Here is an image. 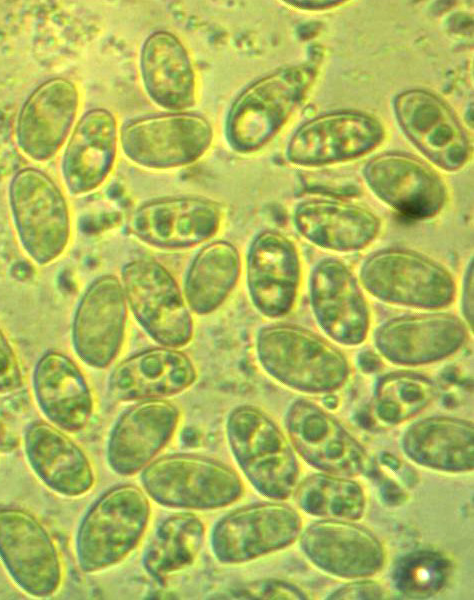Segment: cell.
Returning <instances> with one entry per match:
<instances>
[{"mask_svg":"<svg viewBox=\"0 0 474 600\" xmlns=\"http://www.w3.org/2000/svg\"><path fill=\"white\" fill-rule=\"evenodd\" d=\"M261 367L281 384L305 393H329L350 375L344 354L304 328L276 324L262 328L256 339Z\"/></svg>","mask_w":474,"mask_h":600,"instance_id":"obj_1","label":"cell"},{"mask_svg":"<svg viewBox=\"0 0 474 600\" xmlns=\"http://www.w3.org/2000/svg\"><path fill=\"white\" fill-rule=\"evenodd\" d=\"M226 430L234 458L260 494L284 500L294 493L300 475L295 450L265 412L239 406L230 413Z\"/></svg>","mask_w":474,"mask_h":600,"instance_id":"obj_2","label":"cell"},{"mask_svg":"<svg viewBox=\"0 0 474 600\" xmlns=\"http://www.w3.org/2000/svg\"><path fill=\"white\" fill-rule=\"evenodd\" d=\"M315 75L314 64L282 68L244 89L226 119L231 148L247 153L267 143L301 102Z\"/></svg>","mask_w":474,"mask_h":600,"instance_id":"obj_3","label":"cell"},{"mask_svg":"<svg viewBox=\"0 0 474 600\" xmlns=\"http://www.w3.org/2000/svg\"><path fill=\"white\" fill-rule=\"evenodd\" d=\"M9 204L26 254L38 265L59 258L70 241L71 217L58 184L40 169L22 168L10 181Z\"/></svg>","mask_w":474,"mask_h":600,"instance_id":"obj_4","label":"cell"},{"mask_svg":"<svg viewBox=\"0 0 474 600\" xmlns=\"http://www.w3.org/2000/svg\"><path fill=\"white\" fill-rule=\"evenodd\" d=\"M150 516L146 495L134 485L104 493L84 516L76 537L80 568L104 570L123 560L138 544Z\"/></svg>","mask_w":474,"mask_h":600,"instance_id":"obj_5","label":"cell"},{"mask_svg":"<svg viewBox=\"0 0 474 600\" xmlns=\"http://www.w3.org/2000/svg\"><path fill=\"white\" fill-rule=\"evenodd\" d=\"M362 286L391 304L435 309L450 305L456 294L451 273L436 261L404 249H385L361 266Z\"/></svg>","mask_w":474,"mask_h":600,"instance_id":"obj_6","label":"cell"},{"mask_svg":"<svg viewBox=\"0 0 474 600\" xmlns=\"http://www.w3.org/2000/svg\"><path fill=\"white\" fill-rule=\"evenodd\" d=\"M121 285L132 314L158 344L186 346L194 333V321L175 278L160 263L138 259L121 272Z\"/></svg>","mask_w":474,"mask_h":600,"instance_id":"obj_7","label":"cell"},{"mask_svg":"<svg viewBox=\"0 0 474 600\" xmlns=\"http://www.w3.org/2000/svg\"><path fill=\"white\" fill-rule=\"evenodd\" d=\"M146 492L161 505L214 509L229 505L243 493L237 473L208 458L175 454L150 463L142 473Z\"/></svg>","mask_w":474,"mask_h":600,"instance_id":"obj_8","label":"cell"},{"mask_svg":"<svg viewBox=\"0 0 474 600\" xmlns=\"http://www.w3.org/2000/svg\"><path fill=\"white\" fill-rule=\"evenodd\" d=\"M212 140L210 122L188 112L136 117L125 122L119 132L125 156L151 169L192 164L206 153Z\"/></svg>","mask_w":474,"mask_h":600,"instance_id":"obj_9","label":"cell"},{"mask_svg":"<svg viewBox=\"0 0 474 600\" xmlns=\"http://www.w3.org/2000/svg\"><path fill=\"white\" fill-rule=\"evenodd\" d=\"M0 560L15 584L37 598L54 595L61 586L63 565L46 527L20 508H0Z\"/></svg>","mask_w":474,"mask_h":600,"instance_id":"obj_10","label":"cell"},{"mask_svg":"<svg viewBox=\"0 0 474 600\" xmlns=\"http://www.w3.org/2000/svg\"><path fill=\"white\" fill-rule=\"evenodd\" d=\"M301 531V516L290 505L258 503L223 517L213 530L211 545L220 562L240 564L290 546Z\"/></svg>","mask_w":474,"mask_h":600,"instance_id":"obj_11","label":"cell"},{"mask_svg":"<svg viewBox=\"0 0 474 600\" xmlns=\"http://www.w3.org/2000/svg\"><path fill=\"white\" fill-rule=\"evenodd\" d=\"M285 424L294 450L322 473L352 477L370 468L366 449L316 403L307 399L294 401L286 413Z\"/></svg>","mask_w":474,"mask_h":600,"instance_id":"obj_12","label":"cell"},{"mask_svg":"<svg viewBox=\"0 0 474 600\" xmlns=\"http://www.w3.org/2000/svg\"><path fill=\"white\" fill-rule=\"evenodd\" d=\"M127 302L121 281L113 275L94 280L74 314L72 343L88 366L105 368L120 353L126 333Z\"/></svg>","mask_w":474,"mask_h":600,"instance_id":"obj_13","label":"cell"},{"mask_svg":"<svg viewBox=\"0 0 474 600\" xmlns=\"http://www.w3.org/2000/svg\"><path fill=\"white\" fill-rule=\"evenodd\" d=\"M220 205L197 196L154 199L139 206L130 220L132 234L161 249H182L215 236L222 223Z\"/></svg>","mask_w":474,"mask_h":600,"instance_id":"obj_14","label":"cell"},{"mask_svg":"<svg viewBox=\"0 0 474 600\" xmlns=\"http://www.w3.org/2000/svg\"><path fill=\"white\" fill-rule=\"evenodd\" d=\"M300 546L318 569L344 579H363L379 573L386 560L381 541L353 521L322 519L308 525Z\"/></svg>","mask_w":474,"mask_h":600,"instance_id":"obj_15","label":"cell"},{"mask_svg":"<svg viewBox=\"0 0 474 600\" xmlns=\"http://www.w3.org/2000/svg\"><path fill=\"white\" fill-rule=\"evenodd\" d=\"M79 104L78 88L68 78L54 77L38 85L16 120L15 138L22 153L37 162L54 157L71 132Z\"/></svg>","mask_w":474,"mask_h":600,"instance_id":"obj_16","label":"cell"},{"mask_svg":"<svg viewBox=\"0 0 474 600\" xmlns=\"http://www.w3.org/2000/svg\"><path fill=\"white\" fill-rule=\"evenodd\" d=\"M301 263L294 242L277 231L255 237L246 259V280L250 299L264 316L288 314L297 299Z\"/></svg>","mask_w":474,"mask_h":600,"instance_id":"obj_17","label":"cell"},{"mask_svg":"<svg viewBox=\"0 0 474 600\" xmlns=\"http://www.w3.org/2000/svg\"><path fill=\"white\" fill-rule=\"evenodd\" d=\"M313 314L322 330L336 342L362 343L370 325L369 309L358 280L337 259H324L314 268L310 282Z\"/></svg>","mask_w":474,"mask_h":600,"instance_id":"obj_18","label":"cell"},{"mask_svg":"<svg viewBox=\"0 0 474 600\" xmlns=\"http://www.w3.org/2000/svg\"><path fill=\"white\" fill-rule=\"evenodd\" d=\"M466 339L464 322L445 313L397 317L383 323L374 334L375 346L384 358L408 366L447 358Z\"/></svg>","mask_w":474,"mask_h":600,"instance_id":"obj_19","label":"cell"},{"mask_svg":"<svg viewBox=\"0 0 474 600\" xmlns=\"http://www.w3.org/2000/svg\"><path fill=\"white\" fill-rule=\"evenodd\" d=\"M383 137L381 124L373 117L352 111L316 117L292 136L288 159L299 165L331 163L363 155Z\"/></svg>","mask_w":474,"mask_h":600,"instance_id":"obj_20","label":"cell"},{"mask_svg":"<svg viewBox=\"0 0 474 600\" xmlns=\"http://www.w3.org/2000/svg\"><path fill=\"white\" fill-rule=\"evenodd\" d=\"M395 112L407 137L435 164L456 170L466 162L467 137L441 99L427 91H406L397 96Z\"/></svg>","mask_w":474,"mask_h":600,"instance_id":"obj_21","label":"cell"},{"mask_svg":"<svg viewBox=\"0 0 474 600\" xmlns=\"http://www.w3.org/2000/svg\"><path fill=\"white\" fill-rule=\"evenodd\" d=\"M372 191L400 213L426 219L443 208L447 192L440 176L422 161L402 154H383L366 166Z\"/></svg>","mask_w":474,"mask_h":600,"instance_id":"obj_22","label":"cell"},{"mask_svg":"<svg viewBox=\"0 0 474 600\" xmlns=\"http://www.w3.org/2000/svg\"><path fill=\"white\" fill-rule=\"evenodd\" d=\"M179 416L178 408L163 399L144 400L123 413L108 440L111 469L128 476L146 466L170 440Z\"/></svg>","mask_w":474,"mask_h":600,"instance_id":"obj_23","label":"cell"},{"mask_svg":"<svg viewBox=\"0 0 474 600\" xmlns=\"http://www.w3.org/2000/svg\"><path fill=\"white\" fill-rule=\"evenodd\" d=\"M117 121L105 108L85 112L75 124L61 159L68 191L83 195L98 188L110 174L118 144Z\"/></svg>","mask_w":474,"mask_h":600,"instance_id":"obj_24","label":"cell"},{"mask_svg":"<svg viewBox=\"0 0 474 600\" xmlns=\"http://www.w3.org/2000/svg\"><path fill=\"white\" fill-rule=\"evenodd\" d=\"M196 378V368L185 353L163 346L120 362L110 376L109 392L122 402L162 399L183 392Z\"/></svg>","mask_w":474,"mask_h":600,"instance_id":"obj_25","label":"cell"},{"mask_svg":"<svg viewBox=\"0 0 474 600\" xmlns=\"http://www.w3.org/2000/svg\"><path fill=\"white\" fill-rule=\"evenodd\" d=\"M24 450L33 472L52 491L77 497L93 487L95 475L89 458L53 424L32 423L25 431Z\"/></svg>","mask_w":474,"mask_h":600,"instance_id":"obj_26","label":"cell"},{"mask_svg":"<svg viewBox=\"0 0 474 600\" xmlns=\"http://www.w3.org/2000/svg\"><path fill=\"white\" fill-rule=\"evenodd\" d=\"M36 402L49 423L77 432L89 423L94 402L89 384L76 363L59 352H48L33 373Z\"/></svg>","mask_w":474,"mask_h":600,"instance_id":"obj_27","label":"cell"},{"mask_svg":"<svg viewBox=\"0 0 474 600\" xmlns=\"http://www.w3.org/2000/svg\"><path fill=\"white\" fill-rule=\"evenodd\" d=\"M140 75L150 99L162 108L180 111L196 101V73L181 40L169 31L151 33L140 50Z\"/></svg>","mask_w":474,"mask_h":600,"instance_id":"obj_28","label":"cell"},{"mask_svg":"<svg viewBox=\"0 0 474 600\" xmlns=\"http://www.w3.org/2000/svg\"><path fill=\"white\" fill-rule=\"evenodd\" d=\"M294 224L311 243L339 252L365 248L380 230V220L369 209L324 199L299 204L294 212Z\"/></svg>","mask_w":474,"mask_h":600,"instance_id":"obj_29","label":"cell"},{"mask_svg":"<svg viewBox=\"0 0 474 600\" xmlns=\"http://www.w3.org/2000/svg\"><path fill=\"white\" fill-rule=\"evenodd\" d=\"M401 446L414 463L441 472L473 469L474 431L467 420L434 416L419 420L404 432Z\"/></svg>","mask_w":474,"mask_h":600,"instance_id":"obj_30","label":"cell"},{"mask_svg":"<svg viewBox=\"0 0 474 600\" xmlns=\"http://www.w3.org/2000/svg\"><path fill=\"white\" fill-rule=\"evenodd\" d=\"M241 257L229 242L203 247L188 269L183 295L191 312L207 315L228 298L241 275Z\"/></svg>","mask_w":474,"mask_h":600,"instance_id":"obj_31","label":"cell"},{"mask_svg":"<svg viewBox=\"0 0 474 600\" xmlns=\"http://www.w3.org/2000/svg\"><path fill=\"white\" fill-rule=\"evenodd\" d=\"M203 522L192 513L166 518L143 556V566L154 578H164L191 565L204 539Z\"/></svg>","mask_w":474,"mask_h":600,"instance_id":"obj_32","label":"cell"},{"mask_svg":"<svg viewBox=\"0 0 474 600\" xmlns=\"http://www.w3.org/2000/svg\"><path fill=\"white\" fill-rule=\"evenodd\" d=\"M293 494L302 511L325 519L357 521L366 509L364 489L349 477L313 474L298 483Z\"/></svg>","mask_w":474,"mask_h":600,"instance_id":"obj_33","label":"cell"},{"mask_svg":"<svg viewBox=\"0 0 474 600\" xmlns=\"http://www.w3.org/2000/svg\"><path fill=\"white\" fill-rule=\"evenodd\" d=\"M436 395L435 384L424 375L413 372L390 373L376 385L374 412L382 423L397 425L423 411Z\"/></svg>","mask_w":474,"mask_h":600,"instance_id":"obj_34","label":"cell"},{"mask_svg":"<svg viewBox=\"0 0 474 600\" xmlns=\"http://www.w3.org/2000/svg\"><path fill=\"white\" fill-rule=\"evenodd\" d=\"M452 572L451 561L443 554L419 550L404 556L393 572L396 589L405 596L427 598L437 594Z\"/></svg>","mask_w":474,"mask_h":600,"instance_id":"obj_35","label":"cell"},{"mask_svg":"<svg viewBox=\"0 0 474 600\" xmlns=\"http://www.w3.org/2000/svg\"><path fill=\"white\" fill-rule=\"evenodd\" d=\"M248 599H307V595L297 586L282 580H260L247 584L237 593Z\"/></svg>","mask_w":474,"mask_h":600,"instance_id":"obj_36","label":"cell"},{"mask_svg":"<svg viewBox=\"0 0 474 600\" xmlns=\"http://www.w3.org/2000/svg\"><path fill=\"white\" fill-rule=\"evenodd\" d=\"M22 385V372L16 354L0 328V394Z\"/></svg>","mask_w":474,"mask_h":600,"instance_id":"obj_37","label":"cell"},{"mask_svg":"<svg viewBox=\"0 0 474 600\" xmlns=\"http://www.w3.org/2000/svg\"><path fill=\"white\" fill-rule=\"evenodd\" d=\"M384 597V588L379 583L363 578L344 584L331 592L327 599H383Z\"/></svg>","mask_w":474,"mask_h":600,"instance_id":"obj_38","label":"cell"},{"mask_svg":"<svg viewBox=\"0 0 474 600\" xmlns=\"http://www.w3.org/2000/svg\"><path fill=\"white\" fill-rule=\"evenodd\" d=\"M463 313L467 324L473 327V261L470 262L463 285Z\"/></svg>","mask_w":474,"mask_h":600,"instance_id":"obj_39","label":"cell"},{"mask_svg":"<svg viewBox=\"0 0 474 600\" xmlns=\"http://www.w3.org/2000/svg\"><path fill=\"white\" fill-rule=\"evenodd\" d=\"M381 461L385 466H387L393 470L399 469V467L401 465L399 459L389 453L382 454Z\"/></svg>","mask_w":474,"mask_h":600,"instance_id":"obj_40","label":"cell"},{"mask_svg":"<svg viewBox=\"0 0 474 600\" xmlns=\"http://www.w3.org/2000/svg\"><path fill=\"white\" fill-rule=\"evenodd\" d=\"M324 403L329 408H331V405H333V408H335L338 402L336 397L327 396L326 399H324Z\"/></svg>","mask_w":474,"mask_h":600,"instance_id":"obj_41","label":"cell"},{"mask_svg":"<svg viewBox=\"0 0 474 600\" xmlns=\"http://www.w3.org/2000/svg\"><path fill=\"white\" fill-rule=\"evenodd\" d=\"M0 428H1V426H0ZM0 435H2V431H1V430H0ZM0 437H1V436H0Z\"/></svg>","mask_w":474,"mask_h":600,"instance_id":"obj_42","label":"cell"}]
</instances>
